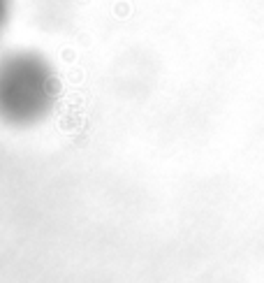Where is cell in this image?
<instances>
[{"label":"cell","instance_id":"6da1fadb","mask_svg":"<svg viewBox=\"0 0 264 283\" xmlns=\"http://www.w3.org/2000/svg\"><path fill=\"white\" fill-rule=\"evenodd\" d=\"M51 65L33 51L0 58V119L10 126H33L51 111L56 100Z\"/></svg>","mask_w":264,"mask_h":283},{"label":"cell","instance_id":"7a4b0ae2","mask_svg":"<svg viewBox=\"0 0 264 283\" xmlns=\"http://www.w3.org/2000/svg\"><path fill=\"white\" fill-rule=\"evenodd\" d=\"M5 14H7V0H0V26L5 21Z\"/></svg>","mask_w":264,"mask_h":283}]
</instances>
